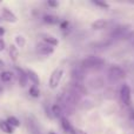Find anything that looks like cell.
I'll list each match as a JSON object with an SVG mask.
<instances>
[{
    "label": "cell",
    "instance_id": "obj_1",
    "mask_svg": "<svg viewBox=\"0 0 134 134\" xmlns=\"http://www.w3.org/2000/svg\"><path fill=\"white\" fill-rule=\"evenodd\" d=\"M79 99H80V95L76 94L71 88H68V90L65 91V92L61 94V97H60L61 104H59V105L61 106L63 111L69 112V114H71V112H73L74 107H75L76 104L79 102Z\"/></svg>",
    "mask_w": 134,
    "mask_h": 134
},
{
    "label": "cell",
    "instance_id": "obj_2",
    "mask_svg": "<svg viewBox=\"0 0 134 134\" xmlns=\"http://www.w3.org/2000/svg\"><path fill=\"white\" fill-rule=\"evenodd\" d=\"M104 65H105V60L97 55H88L81 61V67H82L83 69L99 68V67H101Z\"/></svg>",
    "mask_w": 134,
    "mask_h": 134
},
{
    "label": "cell",
    "instance_id": "obj_3",
    "mask_svg": "<svg viewBox=\"0 0 134 134\" xmlns=\"http://www.w3.org/2000/svg\"><path fill=\"white\" fill-rule=\"evenodd\" d=\"M63 75H64L63 68H55L51 73V75H49V80H48V85L52 90H55V88L59 86L61 79H63Z\"/></svg>",
    "mask_w": 134,
    "mask_h": 134
},
{
    "label": "cell",
    "instance_id": "obj_4",
    "mask_svg": "<svg viewBox=\"0 0 134 134\" xmlns=\"http://www.w3.org/2000/svg\"><path fill=\"white\" fill-rule=\"evenodd\" d=\"M108 76L109 79L114 81H118V80H121L126 76V72L124 71L122 67L118 66V65H113L108 68Z\"/></svg>",
    "mask_w": 134,
    "mask_h": 134
},
{
    "label": "cell",
    "instance_id": "obj_5",
    "mask_svg": "<svg viewBox=\"0 0 134 134\" xmlns=\"http://www.w3.org/2000/svg\"><path fill=\"white\" fill-rule=\"evenodd\" d=\"M120 99L124 102L125 106H130L131 100H132V95H131V88L128 85H122L120 88Z\"/></svg>",
    "mask_w": 134,
    "mask_h": 134
},
{
    "label": "cell",
    "instance_id": "obj_6",
    "mask_svg": "<svg viewBox=\"0 0 134 134\" xmlns=\"http://www.w3.org/2000/svg\"><path fill=\"white\" fill-rule=\"evenodd\" d=\"M1 16H2V19H4L5 21H7V23L14 24V23H16V21H18L16 15L11 11V9L7 8V7H2V8H1Z\"/></svg>",
    "mask_w": 134,
    "mask_h": 134
},
{
    "label": "cell",
    "instance_id": "obj_7",
    "mask_svg": "<svg viewBox=\"0 0 134 134\" xmlns=\"http://www.w3.org/2000/svg\"><path fill=\"white\" fill-rule=\"evenodd\" d=\"M37 51H38V53L41 54V55H51L54 52V47L49 46V45L45 44V42H40L37 46Z\"/></svg>",
    "mask_w": 134,
    "mask_h": 134
},
{
    "label": "cell",
    "instance_id": "obj_8",
    "mask_svg": "<svg viewBox=\"0 0 134 134\" xmlns=\"http://www.w3.org/2000/svg\"><path fill=\"white\" fill-rule=\"evenodd\" d=\"M71 75L73 81H78V82H81L83 80V75H85V72H83L82 67H73L71 72Z\"/></svg>",
    "mask_w": 134,
    "mask_h": 134
},
{
    "label": "cell",
    "instance_id": "obj_9",
    "mask_svg": "<svg viewBox=\"0 0 134 134\" xmlns=\"http://www.w3.org/2000/svg\"><path fill=\"white\" fill-rule=\"evenodd\" d=\"M40 37L42 38V42H45V44L49 45V46H52V47L58 46L59 45V40L57 39L55 37L51 35V34H46V33H44V34H41Z\"/></svg>",
    "mask_w": 134,
    "mask_h": 134
},
{
    "label": "cell",
    "instance_id": "obj_10",
    "mask_svg": "<svg viewBox=\"0 0 134 134\" xmlns=\"http://www.w3.org/2000/svg\"><path fill=\"white\" fill-rule=\"evenodd\" d=\"M15 71H16V73H18V79H19V83H20V86L21 87H25L26 83H27V81H28L27 74H26L25 69L15 67Z\"/></svg>",
    "mask_w": 134,
    "mask_h": 134
},
{
    "label": "cell",
    "instance_id": "obj_11",
    "mask_svg": "<svg viewBox=\"0 0 134 134\" xmlns=\"http://www.w3.org/2000/svg\"><path fill=\"white\" fill-rule=\"evenodd\" d=\"M26 74H27V79L28 80H31L33 82V85L34 86H38L40 83V79H39V75H38L37 73H35L33 69H26Z\"/></svg>",
    "mask_w": 134,
    "mask_h": 134
},
{
    "label": "cell",
    "instance_id": "obj_12",
    "mask_svg": "<svg viewBox=\"0 0 134 134\" xmlns=\"http://www.w3.org/2000/svg\"><path fill=\"white\" fill-rule=\"evenodd\" d=\"M60 120H61V126H63V128H64V131H65V132L69 133V134H75V132H74V128L72 127V125H71V122L68 121V119L65 118V116H63Z\"/></svg>",
    "mask_w": 134,
    "mask_h": 134
},
{
    "label": "cell",
    "instance_id": "obj_13",
    "mask_svg": "<svg viewBox=\"0 0 134 134\" xmlns=\"http://www.w3.org/2000/svg\"><path fill=\"white\" fill-rule=\"evenodd\" d=\"M28 128H30V131H31V134H42L40 132V128H39V126H38L37 121L33 118L28 119Z\"/></svg>",
    "mask_w": 134,
    "mask_h": 134
},
{
    "label": "cell",
    "instance_id": "obj_14",
    "mask_svg": "<svg viewBox=\"0 0 134 134\" xmlns=\"http://www.w3.org/2000/svg\"><path fill=\"white\" fill-rule=\"evenodd\" d=\"M0 128H1L2 132L6 133V134H13V132H14V128L12 127L6 120L0 121Z\"/></svg>",
    "mask_w": 134,
    "mask_h": 134
},
{
    "label": "cell",
    "instance_id": "obj_15",
    "mask_svg": "<svg viewBox=\"0 0 134 134\" xmlns=\"http://www.w3.org/2000/svg\"><path fill=\"white\" fill-rule=\"evenodd\" d=\"M42 20H44V23L49 24V25H55V24L59 23V18H58V16L52 15V14H46V15H44Z\"/></svg>",
    "mask_w": 134,
    "mask_h": 134
},
{
    "label": "cell",
    "instance_id": "obj_16",
    "mask_svg": "<svg viewBox=\"0 0 134 134\" xmlns=\"http://www.w3.org/2000/svg\"><path fill=\"white\" fill-rule=\"evenodd\" d=\"M107 25L106 20H104V19H98V20H95L94 23L92 24V28L93 30H102V28H105Z\"/></svg>",
    "mask_w": 134,
    "mask_h": 134
},
{
    "label": "cell",
    "instance_id": "obj_17",
    "mask_svg": "<svg viewBox=\"0 0 134 134\" xmlns=\"http://www.w3.org/2000/svg\"><path fill=\"white\" fill-rule=\"evenodd\" d=\"M12 79H13V74H12V72L4 71V72L0 73V80H1L2 82H9Z\"/></svg>",
    "mask_w": 134,
    "mask_h": 134
},
{
    "label": "cell",
    "instance_id": "obj_18",
    "mask_svg": "<svg viewBox=\"0 0 134 134\" xmlns=\"http://www.w3.org/2000/svg\"><path fill=\"white\" fill-rule=\"evenodd\" d=\"M52 113H53V115L54 116H57V118H63V113H64V111H63V108H61V106L59 104H55V105H53L52 106Z\"/></svg>",
    "mask_w": 134,
    "mask_h": 134
},
{
    "label": "cell",
    "instance_id": "obj_19",
    "mask_svg": "<svg viewBox=\"0 0 134 134\" xmlns=\"http://www.w3.org/2000/svg\"><path fill=\"white\" fill-rule=\"evenodd\" d=\"M9 55H11V58H12V60H13V61L18 60L19 48L15 46V45H11V47H9Z\"/></svg>",
    "mask_w": 134,
    "mask_h": 134
},
{
    "label": "cell",
    "instance_id": "obj_20",
    "mask_svg": "<svg viewBox=\"0 0 134 134\" xmlns=\"http://www.w3.org/2000/svg\"><path fill=\"white\" fill-rule=\"evenodd\" d=\"M28 93H30V95H31V97H33V98H39V95H40L39 87H38V86L32 85L30 87V91H28Z\"/></svg>",
    "mask_w": 134,
    "mask_h": 134
},
{
    "label": "cell",
    "instance_id": "obj_21",
    "mask_svg": "<svg viewBox=\"0 0 134 134\" xmlns=\"http://www.w3.org/2000/svg\"><path fill=\"white\" fill-rule=\"evenodd\" d=\"M6 121H7V122H8L13 128L19 127V126H20V121H19V119L15 118V116H8V119H7Z\"/></svg>",
    "mask_w": 134,
    "mask_h": 134
},
{
    "label": "cell",
    "instance_id": "obj_22",
    "mask_svg": "<svg viewBox=\"0 0 134 134\" xmlns=\"http://www.w3.org/2000/svg\"><path fill=\"white\" fill-rule=\"evenodd\" d=\"M15 44L18 45L19 47H24L25 46V44H26L25 38H24L23 35H16L15 37Z\"/></svg>",
    "mask_w": 134,
    "mask_h": 134
},
{
    "label": "cell",
    "instance_id": "obj_23",
    "mask_svg": "<svg viewBox=\"0 0 134 134\" xmlns=\"http://www.w3.org/2000/svg\"><path fill=\"white\" fill-rule=\"evenodd\" d=\"M92 2L95 6H100V7H102V8H108L109 7L107 2H102V1H92Z\"/></svg>",
    "mask_w": 134,
    "mask_h": 134
},
{
    "label": "cell",
    "instance_id": "obj_24",
    "mask_svg": "<svg viewBox=\"0 0 134 134\" xmlns=\"http://www.w3.org/2000/svg\"><path fill=\"white\" fill-rule=\"evenodd\" d=\"M5 47H6V44H5V41L2 39H0V52L4 51Z\"/></svg>",
    "mask_w": 134,
    "mask_h": 134
},
{
    "label": "cell",
    "instance_id": "obj_25",
    "mask_svg": "<svg viewBox=\"0 0 134 134\" xmlns=\"http://www.w3.org/2000/svg\"><path fill=\"white\" fill-rule=\"evenodd\" d=\"M48 5H49V6L55 7V6H58V2H55V1H48Z\"/></svg>",
    "mask_w": 134,
    "mask_h": 134
},
{
    "label": "cell",
    "instance_id": "obj_26",
    "mask_svg": "<svg viewBox=\"0 0 134 134\" xmlns=\"http://www.w3.org/2000/svg\"><path fill=\"white\" fill-rule=\"evenodd\" d=\"M66 26H68V23H67V21H64V23L61 24V30H65Z\"/></svg>",
    "mask_w": 134,
    "mask_h": 134
},
{
    "label": "cell",
    "instance_id": "obj_27",
    "mask_svg": "<svg viewBox=\"0 0 134 134\" xmlns=\"http://www.w3.org/2000/svg\"><path fill=\"white\" fill-rule=\"evenodd\" d=\"M5 34V28L4 27H0V38Z\"/></svg>",
    "mask_w": 134,
    "mask_h": 134
},
{
    "label": "cell",
    "instance_id": "obj_28",
    "mask_svg": "<svg viewBox=\"0 0 134 134\" xmlns=\"http://www.w3.org/2000/svg\"><path fill=\"white\" fill-rule=\"evenodd\" d=\"M131 116H132V120H133V122H134V109L131 111Z\"/></svg>",
    "mask_w": 134,
    "mask_h": 134
},
{
    "label": "cell",
    "instance_id": "obj_29",
    "mask_svg": "<svg viewBox=\"0 0 134 134\" xmlns=\"http://www.w3.org/2000/svg\"><path fill=\"white\" fill-rule=\"evenodd\" d=\"M4 65H5V64H4V61H2V60H0V68H2V67H4Z\"/></svg>",
    "mask_w": 134,
    "mask_h": 134
},
{
    "label": "cell",
    "instance_id": "obj_30",
    "mask_svg": "<svg viewBox=\"0 0 134 134\" xmlns=\"http://www.w3.org/2000/svg\"><path fill=\"white\" fill-rule=\"evenodd\" d=\"M48 134H55V133H54V132H49Z\"/></svg>",
    "mask_w": 134,
    "mask_h": 134
}]
</instances>
